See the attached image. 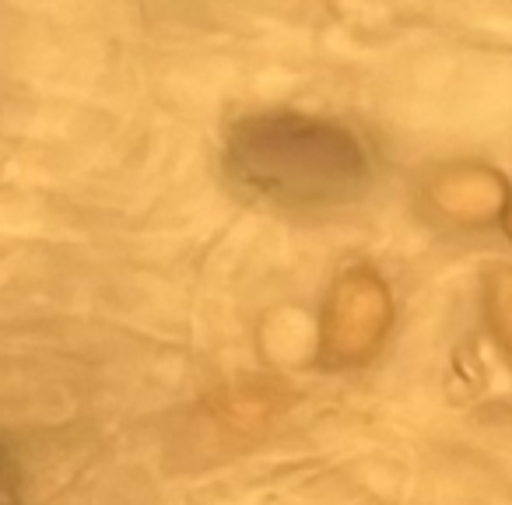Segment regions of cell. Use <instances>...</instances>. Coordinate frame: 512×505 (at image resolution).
<instances>
[{"label":"cell","mask_w":512,"mask_h":505,"mask_svg":"<svg viewBox=\"0 0 512 505\" xmlns=\"http://www.w3.org/2000/svg\"><path fill=\"white\" fill-rule=\"evenodd\" d=\"M0 505H22V491H18L15 463L8 460L4 446H0Z\"/></svg>","instance_id":"obj_2"},{"label":"cell","mask_w":512,"mask_h":505,"mask_svg":"<svg viewBox=\"0 0 512 505\" xmlns=\"http://www.w3.org/2000/svg\"><path fill=\"white\" fill-rule=\"evenodd\" d=\"M228 169L242 186L278 204H341L369 179L358 141L313 116L267 113L228 137Z\"/></svg>","instance_id":"obj_1"}]
</instances>
